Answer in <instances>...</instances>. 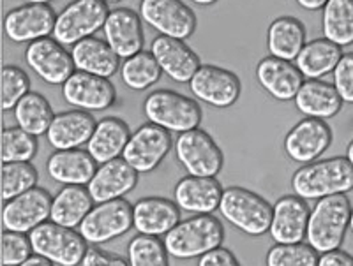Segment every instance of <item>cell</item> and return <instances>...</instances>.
Instances as JSON below:
<instances>
[{
	"instance_id": "cell-34",
	"label": "cell",
	"mask_w": 353,
	"mask_h": 266,
	"mask_svg": "<svg viewBox=\"0 0 353 266\" xmlns=\"http://www.w3.org/2000/svg\"><path fill=\"white\" fill-rule=\"evenodd\" d=\"M53 118L55 115L48 99L37 92H28L14 108V120L18 127L34 136L48 133Z\"/></svg>"
},
{
	"instance_id": "cell-13",
	"label": "cell",
	"mask_w": 353,
	"mask_h": 266,
	"mask_svg": "<svg viewBox=\"0 0 353 266\" xmlns=\"http://www.w3.org/2000/svg\"><path fill=\"white\" fill-rule=\"evenodd\" d=\"M172 150V134L156 124H145L129 137L122 157L138 171L150 173Z\"/></svg>"
},
{
	"instance_id": "cell-46",
	"label": "cell",
	"mask_w": 353,
	"mask_h": 266,
	"mask_svg": "<svg viewBox=\"0 0 353 266\" xmlns=\"http://www.w3.org/2000/svg\"><path fill=\"white\" fill-rule=\"evenodd\" d=\"M297 4L307 11H318V9L325 8L327 0H297Z\"/></svg>"
},
{
	"instance_id": "cell-29",
	"label": "cell",
	"mask_w": 353,
	"mask_h": 266,
	"mask_svg": "<svg viewBox=\"0 0 353 266\" xmlns=\"http://www.w3.org/2000/svg\"><path fill=\"white\" fill-rule=\"evenodd\" d=\"M72 60L78 71L88 74H96L101 78H110L119 69V55L112 49V46L103 39L90 36L80 41L71 49Z\"/></svg>"
},
{
	"instance_id": "cell-43",
	"label": "cell",
	"mask_w": 353,
	"mask_h": 266,
	"mask_svg": "<svg viewBox=\"0 0 353 266\" xmlns=\"http://www.w3.org/2000/svg\"><path fill=\"white\" fill-rule=\"evenodd\" d=\"M80 266H128V263L117 254H110L97 247H88Z\"/></svg>"
},
{
	"instance_id": "cell-18",
	"label": "cell",
	"mask_w": 353,
	"mask_h": 266,
	"mask_svg": "<svg viewBox=\"0 0 353 266\" xmlns=\"http://www.w3.org/2000/svg\"><path fill=\"white\" fill-rule=\"evenodd\" d=\"M150 53L159 64L161 71L176 83H189L201 67L200 57L182 39L159 36L152 41Z\"/></svg>"
},
{
	"instance_id": "cell-45",
	"label": "cell",
	"mask_w": 353,
	"mask_h": 266,
	"mask_svg": "<svg viewBox=\"0 0 353 266\" xmlns=\"http://www.w3.org/2000/svg\"><path fill=\"white\" fill-rule=\"evenodd\" d=\"M318 266H353V256L341 249L330 250V252L320 256Z\"/></svg>"
},
{
	"instance_id": "cell-36",
	"label": "cell",
	"mask_w": 353,
	"mask_h": 266,
	"mask_svg": "<svg viewBox=\"0 0 353 266\" xmlns=\"http://www.w3.org/2000/svg\"><path fill=\"white\" fill-rule=\"evenodd\" d=\"M168 256L165 242L149 234H138L128 247L129 266H170Z\"/></svg>"
},
{
	"instance_id": "cell-27",
	"label": "cell",
	"mask_w": 353,
	"mask_h": 266,
	"mask_svg": "<svg viewBox=\"0 0 353 266\" xmlns=\"http://www.w3.org/2000/svg\"><path fill=\"white\" fill-rule=\"evenodd\" d=\"M295 104L305 117L327 120L341 111L343 99L332 83L321 80H307L302 83L301 90L297 92Z\"/></svg>"
},
{
	"instance_id": "cell-31",
	"label": "cell",
	"mask_w": 353,
	"mask_h": 266,
	"mask_svg": "<svg viewBox=\"0 0 353 266\" xmlns=\"http://www.w3.org/2000/svg\"><path fill=\"white\" fill-rule=\"evenodd\" d=\"M267 46L272 57L295 60L305 46L304 25L293 16L277 18L270 23L267 32Z\"/></svg>"
},
{
	"instance_id": "cell-42",
	"label": "cell",
	"mask_w": 353,
	"mask_h": 266,
	"mask_svg": "<svg viewBox=\"0 0 353 266\" xmlns=\"http://www.w3.org/2000/svg\"><path fill=\"white\" fill-rule=\"evenodd\" d=\"M334 83L343 102L353 104V53H345L334 69Z\"/></svg>"
},
{
	"instance_id": "cell-38",
	"label": "cell",
	"mask_w": 353,
	"mask_h": 266,
	"mask_svg": "<svg viewBox=\"0 0 353 266\" xmlns=\"http://www.w3.org/2000/svg\"><path fill=\"white\" fill-rule=\"evenodd\" d=\"M37 152V140L34 134L21 127H8L2 133V161L30 162Z\"/></svg>"
},
{
	"instance_id": "cell-20",
	"label": "cell",
	"mask_w": 353,
	"mask_h": 266,
	"mask_svg": "<svg viewBox=\"0 0 353 266\" xmlns=\"http://www.w3.org/2000/svg\"><path fill=\"white\" fill-rule=\"evenodd\" d=\"M309 206L299 196H283L272 205L270 236L276 243H301L307 233Z\"/></svg>"
},
{
	"instance_id": "cell-17",
	"label": "cell",
	"mask_w": 353,
	"mask_h": 266,
	"mask_svg": "<svg viewBox=\"0 0 353 266\" xmlns=\"http://www.w3.org/2000/svg\"><path fill=\"white\" fill-rule=\"evenodd\" d=\"M64 99L71 106H77L83 111H103L115 102L117 92L108 78L77 71L64 85Z\"/></svg>"
},
{
	"instance_id": "cell-23",
	"label": "cell",
	"mask_w": 353,
	"mask_h": 266,
	"mask_svg": "<svg viewBox=\"0 0 353 266\" xmlns=\"http://www.w3.org/2000/svg\"><path fill=\"white\" fill-rule=\"evenodd\" d=\"M181 222V208L166 198H141L132 205V226L140 234L161 236Z\"/></svg>"
},
{
	"instance_id": "cell-6",
	"label": "cell",
	"mask_w": 353,
	"mask_h": 266,
	"mask_svg": "<svg viewBox=\"0 0 353 266\" xmlns=\"http://www.w3.org/2000/svg\"><path fill=\"white\" fill-rule=\"evenodd\" d=\"M34 254L50 259L59 266H78L87 254V240L71 228L59 226L55 222H44L28 233Z\"/></svg>"
},
{
	"instance_id": "cell-44",
	"label": "cell",
	"mask_w": 353,
	"mask_h": 266,
	"mask_svg": "<svg viewBox=\"0 0 353 266\" xmlns=\"http://www.w3.org/2000/svg\"><path fill=\"white\" fill-rule=\"evenodd\" d=\"M198 266H241L232 250L225 247H217L198 259Z\"/></svg>"
},
{
	"instance_id": "cell-52",
	"label": "cell",
	"mask_w": 353,
	"mask_h": 266,
	"mask_svg": "<svg viewBox=\"0 0 353 266\" xmlns=\"http://www.w3.org/2000/svg\"><path fill=\"white\" fill-rule=\"evenodd\" d=\"M105 2H108V4H113V2H121V0H105Z\"/></svg>"
},
{
	"instance_id": "cell-39",
	"label": "cell",
	"mask_w": 353,
	"mask_h": 266,
	"mask_svg": "<svg viewBox=\"0 0 353 266\" xmlns=\"http://www.w3.org/2000/svg\"><path fill=\"white\" fill-rule=\"evenodd\" d=\"M320 254L309 243H276L267 252V266H318Z\"/></svg>"
},
{
	"instance_id": "cell-16",
	"label": "cell",
	"mask_w": 353,
	"mask_h": 266,
	"mask_svg": "<svg viewBox=\"0 0 353 266\" xmlns=\"http://www.w3.org/2000/svg\"><path fill=\"white\" fill-rule=\"evenodd\" d=\"M57 16L48 4L18 5L8 12L4 20V30L14 43H34L48 37L55 30Z\"/></svg>"
},
{
	"instance_id": "cell-7",
	"label": "cell",
	"mask_w": 353,
	"mask_h": 266,
	"mask_svg": "<svg viewBox=\"0 0 353 266\" xmlns=\"http://www.w3.org/2000/svg\"><path fill=\"white\" fill-rule=\"evenodd\" d=\"M110 14L105 0H72L57 16L53 36L64 46H74L103 29Z\"/></svg>"
},
{
	"instance_id": "cell-9",
	"label": "cell",
	"mask_w": 353,
	"mask_h": 266,
	"mask_svg": "<svg viewBox=\"0 0 353 266\" xmlns=\"http://www.w3.org/2000/svg\"><path fill=\"white\" fill-rule=\"evenodd\" d=\"M132 228V205L124 198L99 203L83 219L78 231L87 243L112 242Z\"/></svg>"
},
{
	"instance_id": "cell-4",
	"label": "cell",
	"mask_w": 353,
	"mask_h": 266,
	"mask_svg": "<svg viewBox=\"0 0 353 266\" xmlns=\"http://www.w3.org/2000/svg\"><path fill=\"white\" fill-rule=\"evenodd\" d=\"M219 212L230 224L249 236L265 234L272 222V205L260 194L244 187H228L223 190Z\"/></svg>"
},
{
	"instance_id": "cell-37",
	"label": "cell",
	"mask_w": 353,
	"mask_h": 266,
	"mask_svg": "<svg viewBox=\"0 0 353 266\" xmlns=\"http://www.w3.org/2000/svg\"><path fill=\"white\" fill-rule=\"evenodd\" d=\"M36 184L37 171L30 162H4L2 166V199L4 203L34 189Z\"/></svg>"
},
{
	"instance_id": "cell-51",
	"label": "cell",
	"mask_w": 353,
	"mask_h": 266,
	"mask_svg": "<svg viewBox=\"0 0 353 266\" xmlns=\"http://www.w3.org/2000/svg\"><path fill=\"white\" fill-rule=\"evenodd\" d=\"M350 230H352L353 233V208H352V217H350Z\"/></svg>"
},
{
	"instance_id": "cell-32",
	"label": "cell",
	"mask_w": 353,
	"mask_h": 266,
	"mask_svg": "<svg viewBox=\"0 0 353 266\" xmlns=\"http://www.w3.org/2000/svg\"><path fill=\"white\" fill-rule=\"evenodd\" d=\"M343 49L341 46L334 45L329 39H314L311 43H305L302 52L299 53L297 67L302 76L307 80H320L325 74L334 73L337 62L341 60Z\"/></svg>"
},
{
	"instance_id": "cell-25",
	"label": "cell",
	"mask_w": 353,
	"mask_h": 266,
	"mask_svg": "<svg viewBox=\"0 0 353 266\" xmlns=\"http://www.w3.org/2000/svg\"><path fill=\"white\" fill-rule=\"evenodd\" d=\"M256 78L263 87L277 101H292L297 97L304 83V76L295 64L290 60H283L277 57H265L256 67Z\"/></svg>"
},
{
	"instance_id": "cell-14",
	"label": "cell",
	"mask_w": 353,
	"mask_h": 266,
	"mask_svg": "<svg viewBox=\"0 0 353 266\" xmlns=\"http://www.w3.org/2000/svg\"><path fill=\"white\" fill-rule=\"evenodd\" d=\"M191 92L200 99L216 108H230L239 101L242 92L241 80L228 69L219 65H201L189 81Z\"/></svg>"
},
{
	"instance_id": "cell-5",
	"label": "cell",
	"mask_w": 353,
	"mask_h": 266,
	"mask_svg": "<svg viewBox=\"0 0 353 266\" xmlns=\"http://www.w3.org/2000/svg\"><path fill=\"white\" fill-rule=\"evenodd\" d=\"M143 113L150 124H156L170 133H188L198 129L201 109L194 99L175 90H156L143 102Z\"/></svg>"
},
{
	"instance_id": "cell-8",
	"label": "cell",
	"mask_w": 353,
	"mask_h": 266,
	"mask_svg": "<svg viewBox=\"0 0 353 266\" xmlns=\"http://www.w3.org/2000/svg\"><path fill=\"white\" fill-rule=\"evenodd\" d=\"M175 155L191 177H217L225 162L212 136L201 129L182 133L175 143Z\"/></svg>"
},
{
	"instance_id": "cell-2",
	"label": "cell",
	"mask_w": 353,
	"mask_h": 266,
	"mask_svg": "<svg viewBox=\"0 0 353 266\" xmlns=\"http://www.w3.org/2000/svg\"><path fill=\"white\" fill-rule=\"evenodd\" d=\"M352 205L346 194H336L318 199L309 214L305 240L318 254H325L343 245L350 228Z\"/></svg>"
},
{
	"instance_id": "cell-1",
	"label": "cell",
	"mask_w": 353,
	"mask_h": 266,
	"mask_svg": "<svg viewBox=\"0 0 353 266\" xmlns=\"http://www.w3.org/2000/svg\"><path fill=\"white\" fill-rule=\"evenodd\" d=\"M292 189L305 201L346 194L353 190V168L346 157L309 162L293 173Z\"/></svg>"
},
{
	"instance_id": "cell-49",
	"label": "cell",
	"mask_w": 353,
	"mask_h": 266,
	"mask_svg": "<svg viewBox=\"0 0 353 266\" xmlns=\"http://www.w3.org/2000/svg\"><path fill=\"white\" fill-rule=\"evenodd\" d=\"M193 2L198 5H212V4H216L217 0H193Z\"/></svg>"
},
{
	"instance_id": "cell-40",
	"label": "cell",
	"mask_w": 353,
	"mask_h": 266,
	"mask_svg": "<svg viewBox=\"0 0 353 266\" xmlns=\"http://www.w3.org/2000/svg\"><path fill=\"white\" fill-rule=\"evenodd\" d=\"M30 92V80L23 69L17 65L2 67V109L17 108L18 102Z\"/></svg>"
},
{
	"instance_id": "cell-33",
	"label": "cell",
	"mask_w": 353,
	"mask_h": 266,
	"mask_svg": "<svg viewBox=\"0 0 353 266\" xmlns=\"http://www.w3.org/2000/svg\"><path fill=\"white\" fill-rule=\"evenodd\" d=\"M321 30L334 45L341 48L353 45V0H327Z\"/></svg>"
},
{
	"instance_id": "cell-19",
	"label": "cell",
	"mask_w": 353,
	"mask_h": 266,
	"mask_svg": "<svg viewBox=\"0 0 353 266\" xmlns=\"http://www.w3.org/2000/svg\"><path fill=\"white\" fill-rule=\"evenodd\" d=\"M137 184L138 171L124 157H117L105 164H99L87 189L94 203L99 205L112 199H121L122 196L131 192Z\"/></svg>"
},
{
	"instance_id": "cell-22",
	"label": "cell",
	"mask_w": 353,
	"mask_h": 266,
	"mask_svg": "<svg viewBox=\"0 0 353 266\" xmlns=\"http://www.w3.org/2000/svg\"><path fill=\"white\" fill-rule=\"evenodd\" d=\"M223 187L216 177H184L175 186L173 199L184 212L196 215L214 214L223 198Z\"/></svg>"
},
{
	"instance_id": "cell-50",
	"label": "cell",
	"mask_w": 353,
	"mask_h": 266,
	"mask_svg": "<svg viewBox=\"0 0 353 266\" xmlns=\"http://www.w3.org/2000/svg\"><path fill=\"white\" fill-rule=\"evenodd\" d=\"M27 2H30V4H48L52 0H27Z\"/></svg>"
},
{
	"instance_id": "cell-26",
	"label": "cell",
	"mask_w": 353,
	"mask_h": 266,
	"mask_svg": "<svg viewBox=\"0 0 353 266\" xmlns=\"http://www.w3.org/2000/svg\"><path fill=\"white\" fill-rule=\"evenodd\" d=\"M97 162L87 150H57L46 162L50 177L64 186H88L97 171Z\"/></svg>"
},
{
	"instance_id": "cell-12",
	"label": "cell",
	"mask_w": 353,
	"mask_h": 266,
	"mask_svg": "<svg viewBox=\"0 0 353 266\" xmlns=\"http://www.w3.org/2000/svg\"><path fill=\"white\" fill-rule=\"evenodd\" d=\"M25 60L34 73L50 85H64L74 74L72 55L57 39L43 37L30 43L25 52Z\"/></svg>"
},
{
	"instance_id": "cell-21",
	"label": "cell",
	"mask_w": 353,
	"mask_h": 266,
	"mask_svg": "<svg viewBox=\"0 0 353 266\" xmlns=\"http://www.w3.org/2000/svg\"><path fill=\"white\" fill-rule=\"evenodd\" d=\"M105 39L121 58H129L143 52V27L141 16L128 8L110 11L103 27Z\"/></svg>"
},
{
	"instance_id": "cell-30",
	"label": "cell",
	"mask_w": 353,
	"mask_h": 266,
	"mask_svg": "<svg viewBox=\"0 0 353 266\" xmlns=\"http://www.w3.org/2000/svg\"><path fill=\"white\" fill-rule=\"evenodd\" d=\"M94 199L85 186H65L59 190L52 205V222L64 228H80L83 219L94 208Z\"/></svg>"
},
{
	"instance_id": "cell-41",
	"label": "cell",
	"mask_w": 353,
	"mask_h": 266,
	"mask_svg": "<svg viewBox=\"0 0 353 266\" xmlns=\"http://www.w3.org/2000/svg\"><path fill=\"white\" fill-rule=\"evenodd\" d=\"M34 249L30 238L25 233L4 231L2 233V265L20 266L32 256Z\"/></svg>"
},
{
	"instance_id": "cell-3",
	"label": "cell",
	"mask_w": 353,
	"mask_h": 266,
	"mask_svg": "<svg viewBox=\"0 0 353 266\" xmlns=\"http://www.w3.org/2000/svg\"><path fill=\"white\" fill-rule=\"evenodd\" d=\"M225 226L212 214L194 215L181 221L165 234V247L175 259L201 258L210 250L223 245Z\"/></svg>"
},
{
	"instance_id": "cell-15",
	"label": "cell",
	"mask_w": 353,
	"mask_h": 266,
	"mask_svg": "<svg viewBox=\"0 0 353 266\" xmlns=\"http://www.w3.org/2000/svg\"><path fill=\"white\" fill-rule=\"evenodd\" d=\"M332 143V131L329 124L320 118H304L293 125L285 137V152L292 161L309 164L321 153H325Z\"/></svg>"
},
{
	"instance_id": "cell-47",
	"label": "cell",
	"mask_w": 353,
	"mask_h": 266,
	"mask_svg": "<svg viewBox=\"0 0 353 266\" xmlns=\"http://www.w3.org/2000/svg\"><path fill=\"white\" fill-rule=\"evenodd\" d=\"M20 266H53V263L50 259L43 258L39 254H32L25 263H21Z\"/></svg>"
},
{
	"instance_id": "cell-11",
	"label": "cell",
	"mask_w": 353,
	"mask_h": 266,
	"mask_svg": "<svg viewBox=\"0 0 353 266\" xmlns=\"http://www.w3.org/2000/svg\"><path fill=\"white\" fill-rule=\"evenodd\" d=\"M53 198L46 189L34 187L20 194L11 201H6L2 210V226L4 231L30 233L37 226L44 224L52 215Z\"/></svg>"
},
{
	"instance_id": "cell-35",
	"label": "cell",
	"mask_w": 353,
	"mask_h": 266,
	"mask_svg": "<svg viewBox=\"0 0 353 266\" xmlns=\"http://www.w3.org/2000/svg\"><path fill=\"white\" fill-rule=\"evenodd\" d=\"M161 67L150 52H140L125 58L121 76L125 87L131 90H147L156 85L161 78Z\"/></svg>"
},
{
	"instance_id": "cell-28",
	"label": "cell",
	"mask_w": 353,
	"mask_h": 266,
	"mask_svg": "<svg viewBox=\"0 0 353 266\" xmlns=\"http://www.w3.org/2000/svg\"><path fill=\"white\" fill-rule=\"evenodd\" d=\"M129 137H131V131L124 120L106 117L97 122L96 131L90 142L87 143V152L92 155L94 161L105 164V162L121 157L128 146Z\"/></svg>"
},
{
	"instance_id": "cell-24",
	"label": "cell",
	"mask_w": 353,
	"mask_h": 266,
	"mask_svg": "<svg viewBox=\"0 0 353 266\" xmlns=\"http://www.w3.org/2000/svg\"><path fill=\"white\" fill-rule=\"evenodd\" d=\"M96 118L83 109H71L55 115L46 137L55 150L80 148L90 142L96 131Z\"/></svg>"
},
{
	"instance_id": "cell-10",
	"label": "cell",
	"mask_w": 353,
	"mask_h": 266,
	"mask_svg": "<svg viewBox=\"0 0 353 266\" xmlns=\"http://www.w3.org/2000/svg\"><path fill=\"white\" fill-rule=\"evenodd\" d=\"M141 20L161 36L185 41L196 29V14L182 0H141Z\"/></svg>"
},
{
	"instance_id": "cell-48",
	"label": "cell",
	"mask_w": 353,
	"mask_h": 266,
	"mask_svg": "<svg viewBox=\"0 0 353 266\" xmlns=\"http://www.w3.org/2000/svg\"><path fill=\"white\" fill-rule=\"evenodd\" d=\"M346 159H348L350 164H352L353 168V140L348 143V146H346Z\"/></svg>"
}]
</instances>
